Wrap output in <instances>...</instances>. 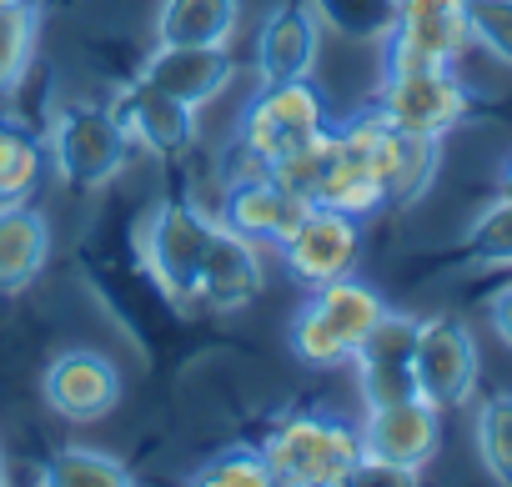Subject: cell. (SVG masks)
I'll use <instances>...</instances> for the list:
<instances>
[{
	"label": "cell",
	"instance_id": "3957f363",
	"mask_svg": "<svg viewBox=\"0 0 512 487\" xmlns=\"http://www.w3.org/2000/svg\"><path fill=\"white\" fill-rule=\"evenodd\" d=\"M382 312H387V302L377 287H367L357 277H337L327 287H312V297L297 307V317L287 327V347L297 362H307L317 372L347 367Z\"/></svg>",
	"mask_w": 512,
	"mask_h": 487
},
{
	"label": "cell",
	"instance_id": "8992f818",
	"mask_svg": "<svg viewBox=\"0 0 512 487\" xmlns=\"http://www.w3.org/2000/svg\"><path fill=\"white\" fill-rule=\"evenodd\" d=\"M367 111L392 121V126H402V131L447 136L462 121H472L477 91L452 66H432V71H412V76H387Z\"/></svg>",
	"mask_w": 512,
	"mask_h": 487
},
{
	"label": "cell",
	"instance_id": "e0dca14e",
	"mask_svg": "<svg viewBox=\"0 0 512 487\" xmlns=\"http://www.w3.org/2000/svg\"><path fill=\"white\" fill-rule=\"evenodd\" d=\"M231 76H236V56L226 46H156L141 66V81L161 86L191 111L216 101L231 86Z\"/></svg>",
	"mask_w": 512,
	"mask_h": 487
},
{
	"label": "cell",
	"instance_id": "f546056e",
	"mask_svg": "<svg viewBox=\"0 0 512 487\" xmlns=\"http://www.w3.org/2000/svg\"><path fill=\"white\" fill-rule=\"evenodd\" d=\"M497 196H507L512 201V156L502 161V171H497Z\"/></svg>",
	"mask_w": 512,
	"mask_h": 487
},
{
	"label": "cell",
	"instance_id": "4dcf8cb0",
	"mask_svg": "<svg viewBox=\"0 0 512 487\" xmlns=\"http://www.w3.org/2000/svg\"><path fill=\"white\" fill-rule=\"evenodd\" d=\"M0 482H6V452H0Z\"/></svg>",
	"mask_w": 512,
	"mask_h": 487
},
{
	"label": "cell",
	"instance_id": "5b68a950",
	"mask_svg": "<svg viewBox=\"0 0 512 487\" xmlns=\"http://www.w3.org/2000/svg\"><path fill=\"white\" fill-rule=\"evenodd\" d=\"M46 151H51V166L61 171L66 186L101 191V186H111L126 171L131 136L116 121L111 106H71V111L56 116Z\"/></svg>",
	"mask_w": 512,
	"mask_h": 487
},
{
	"label": "cell",
	"instance_id": "83f0119b",
	"mask_svg": "<svg viewBox=\"0 0 512 487\" xmlns=\"http://www.w3.org/2000/svg\"><path fill=\"white\" fill-rule=\"evenodd\" d=\"M467 36L512 66V0H467Z\"/></svg>",
	"mask_w": 512,
	"mask_h": 487
},
{
	"label": "cell",
	"instance_id": "ac0fdd59",
	"mask_svg": "<svg viewBox=\"0 0 512 487\" xmlns=\"http://www.w3.org/2000/svg\"><path fill=\"white\" fill-rule=\"evenodd\" d=\"M322 51V21L312 6H277L256 31V76L262 81H302L312 76Z\"/></svg>",
	"mask_w": 512,
	"mask_h": 487
},
{
	"label": "cell",
	"instance_id": "7a4b0ae2",
	"mask_svg": "<svg viewBox=\"0 0 512 487\" xmlns=\"http://www.w3.org/2000/svg\"><path fill=\"white\" fill-rule=\"evenodd\" d=\"M327 126H332V111H327V96L312 86V76L262 81V91H256L236 116V141H241L251 166L277 171L292 156H302Z\"/></svg>",
	"mask_w": 512,
	"mask_h": 487
},
{
	"label": "cell",
	"instance_id": "603a6c76",
	"mask_svg": "<svg viewBox=\"0 0 512 487\" xmlns=\"http://www.w3.org/2000/svg\"><path fill=\"white\" fill-rule=\"evenodd\" d=\"M36 36H41L36 0H0V96L16 91L21 76L31 71Z\"/></svg>",
	"mask_w": 512,
	"mask_h": 487
},
{
	"label": "cell",
	"instance_id": "d6986e66",
	"mask_svg": "<svg viewBox=\"0 0 512 487\" xmlns=\"http://www.w3.org/2000/svg\"><path fill=\"white\" fill-rule=\"evenodd\" d=\"M51 262V221L31 201L0 206V297L26 292Z\"/></svg>",
	"mask_w": 512,
	"mask_h": 487
},
{
	"label": "cell",
	"instance_id": "d4e9b609",
	"mask_svg": "<svg viewBox=\"0 0 512 487\" xmlns=\"http://www.w3.org/2000/svg\"><path fill=\"white\" fill-rule=\"evenodd\" d=\"M307 6L347 41H382L397 21V0H307Z\"/></svg>",
	"mask_w": 512,
	"mask_h": 487
},
{
	"label": "cell",
	"instance_id": "ffe728a7",
	"mask_svg": "<svg viewBox=\"0 0 512 487\" xmlns=\"http://www.w3.org/2000/svg\"><path fill=\"white\" fill-rule=\"evenodd\" d=\"M241 26V0H161L156 46H226Z\"/></svg>",
	"mask_w": 512,
	"mask_h": 487
},
{
	"label": "cell",
	"instance_id": "44dd1931",
	"mask_svg": "<svg viewBox=\"0 0 512 487\" xmlns=\"http://www.w3.org/2000/svg\"><path fill=\"white\" fill-rule=\"evenodd\" d=\"M46 161H51V151L31 126L0 116V206L31 201L36 186L46 181Z\"/></svg>",
	"mask_w": 512,
	"mask_h": 487
},
{
	"label": "cell",
	"instance_id": "4fadbf2b",
	"mask_svg": "<svg viewBox=\"0 0 512 487\" xmlns=\"http://www.w3.org/2000/svg\"><path fill=\"white\" fill-rule=\"evenodd\" d=\"M417 317L407 312H382L377 327L362 337L357 347V382H362V402L382 407V402H402V397H422L417 392Z\"/></svg>",
	"mask_w": 512,
	"mask_h": 487
},
{
	"label": "cell",
	"instance_id": "6da1fadb",
	"mask_svg": "<svg viewBox=\"0 0 512 487\" xmlns=\"http://www.w3.org/2000/svg\"><path fill=\"white\" fill-rule=\"evenodd\" d=\"M282 487H352L362 462V432L337 412H292L256 442Z\"/></svg>",
	"mask_w": 512,
	"mask_h": 487
},
{
	"label": "cell",
	"instance_id": "5bb4252c",
	"mask_svg": "<svg viewBox=\"0 0 512 487\" xmlns=\"http://www.w3.org/2000/svg\"><path fill=\"white\" fill-rule=\"evenodd\" d=\"M41 397L66 422H101L121 402V367L111 357L91 352V347H71L46 367Z\"/></svg>",
	"mask_w": 512,
	"mask_h": 487
},
{
	"label": "cell",
	"instance_id": "9a60e30c",
	"mask_svg": "<svg viewBox=\"0 0 512 487\" xmlns=\"http://www.w3.org/2000/svg\"><path fill=\"white\" fill-rule=\"evenodd\" d=\"M267 287V272H262V257H256V241L236 236L231 226L216 221L211 241H206V257H201V272H196V307H211V312H241L262 297Z\"/></svg>",
	"mask_w": 512,
	"mask_h": 487
},
{
	"label": "cell",
	"instance_id": "cb8c5ba5",
	"mask_svg": "<svg viewBox=\"0 0 512 487\" xmlns=\"http://www.w3.org/2000/svg\"><path fill=\"white\" fill-rule=\"evenodd\" d=\"M186 482H191V487H277L267 452L251 447V442H236V447L211 452L206 462H196V467L186 472Z\"/></svg>",
	"mask_w": 512,
	"mask_h": 487
},
{
	"label": "cell",
	"instance_id": "30bf717a",
	"mask_svg": "<svg viewBox=\"0 0 512 487\" xmlns=\"http://www.w3.org/2000/svg\"><path fill=\"white\" fill-rule=\"evenodd\" d=\"M277 252H282L287 277L312 292V287H327V282H337V277H352L357 252H362V226H357V216H347V211L312 206Z\"/></svg>",
	"mask_w": 512,
	"mask_h": 487
},
{
	"label": "cell",
	"instance_id": "52a82bcc",
	"mask_svg": "<svg viewBox=\"0 0 512 487\" xmlns=\"http://www.w3.org/2000/svg\"><path fill=\"white\" fill-rule=\"evenodd\" d=\"M347 126H352V136L362 141V151H367V161H372V171H377V181H382L387 206H412V201L427 196V186H432L437 171H442V136L402 131V126L372 116V111L352 116Z\"/></svg>",
	"mask_w": 512,
	"mask_h": 487
},
{
	"label": "cell",
	"instance_id": "7402d4cb",
	"mask_svg": "<svg viewBox=\"0 0 512 487\" xmlns=\"http://www.w3.org/2000/svg\"><path fill=\"white\" fill-rule=\"evenodd\" d=\"M41 487H131L136 472L111 457V452H96V447H61L41 462L36 472Z\"/></svg>",
	"mask_w": 512,
	"mask_h": 487
},
{
	"label": "cell",
	"instance_id": "8fae6325",
	"mask_svg": "<svg viewBox=\"0 0 512 487\" xmlns=\"http://www.w3.org/2000/svg\"><path fill=\"white\" fill-rule=\"evenodd\" d=\"M307 211H312V201H307L302 191H292L282 176H272V171L256 166V171H246V176H236V181L226 186L216 221L231 226L236 236L256 241V247H282Z\"/></svg>",
	"mask_w": 512,
	"mask_h": 487
},
{
	"label": "cell",
	"instance_id": "ba28073f",
	"mask_svg": "<svg viewBox=\"0 0 512 487\" xmlns=\"http://www.w3.org/2000/svg\"><path fill=\"white\" fill-rule=\"evenodd\" d=\"M211 231L216 221L181 196L161 201L156 216L146 221V267L176 307H196V272H201Z\"/></svg>",
	"mask_w": 512,
	"mask_h": 487
},
{
	"label": "cell",
	"instance_id": "9c48e42d",
	"mask_svg": "<svg viewBox=\"0 0 512 487\" xmlns=\"http://www.w3.org/2000/svg\"><path fill=\"white\" fill-rule=\"evenodd\" d=\"M417 392L437 407V412H452V407H467L477 397V377H482V357H477V342L467 332L462 317H427L417 322Z\"/></svg>",
	"mask_w": 512,
	"mask_h": 487
},
{
	"label": "cell",
	"instance_id": "7c38bea8",
	"mask_svg": "<svg viewBox=\"0 0 512 487\" xmlns=\"http://www.w3.org/2000/svg\"><path fill=\"white\" fill-rule=\"evenodd\" d=\"M357 432H362V457L422 472L442 447V412L427 397H402V402L367 407Z\"/></svg>",
	"mask_w": 512,
	"mask_h": 487
},
{
	"label": "cell",
	"instance_id": "277c9868",
	"mask_svg": "<svg viewBox=\"0 0 512 487\" xmlns=\"http://www.w3.org/2000/svg\"><path fill=\"white\" fill-rule=\"evenodd\" d=\"M377 46H382V81L432 66H457L462 51L472 46L467 0H397V21Z\"/></svg>",
	"mask_w": 512,
	"mask_h": 487
},
{
	"label": "cell",
	"instance_id": "4316f807",
	"mask_svg": "<svg viewBox=\"0 0 512 487\" xmlns=\"http://www.w3.org/2000/svg\"><path fill=\"white\" fill-rule=\"evenodd\" d=\"M462 262H477V267H512V201L497 196L467 231L462 241Z\"/></svg>",
	"mask_w": 512,
	"mask_h": 487
},
{
	"label": "cell",
	"instance_id": "2e32d148",
	"mask_svg": "<svg viewBox=\"0 0 512 487\" xmlns=\"http://www.w3.org/2000/svg\"><path fill=\"white\" fill-rule=\"evenodd\" d=\"M111 111H116V121L126 126L131 146H141V151H151V156H161V161L186 156L191 141H196V111H191L186 101L166 96V91L151 86V81L126 86Z\"/></svg>",
	"mask_w": 512,
	"mask_h": 487
},
{
	"label": "cell",
	"instance_id": "f1b7e54d",
	"mask_svg": "<svg viewBox=\"0 0 512 487\" xmlns=\"http://www.w3.org/2000/svg\"><path fill=\"white\" fill-rule=\"evenodd\" d=\"M487 322H492L497 342H502V347H512V287L492 292V302H487Z\"/></svg>",
	"mask_w": 512,
	"mask_h": 487
},
{
	"label": "cell",
	"instance_id": "484cf974",
	"mask_svg": "<svg viewBox=\"0 0 512 487\" xmlns=\"http://www.w3.org/2000/svg\"><path fill=\"white\" fill-rule=\"evenodd\" d=\"M472 432H477V457H482V467H487L502 487H512V392L482 397Z\"/></svg>",
	"mask_w": 512,
	"mask_h": 487
}]
</instances>
